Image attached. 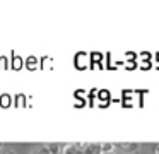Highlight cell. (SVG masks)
<instances>
[{
  "mask_svg": "<svg viewBox=\"0 0 159 154\" xmlns=\"http://www.w3.org/2000/svg\"><path fill=\"white\" fill-rule=\"evenodd\" d=\"M103 154H115V151H110V152H103Z\"/></svg>",
  "mask_w": 159,
  "mask_h": 154,
  "instance_id": "cell-7",
  "label": "cell"
},
{
  "mask_svg": "<svg viewBox=\"0 0 159 154\" xmlns=\"http://www.w3.org/2000/svg\"><path fill=\"white\" fill-rule=\"evenodd\" d=\"M80 154H103V144L101 142H80L77 144Z\"/></svg>",
  "mask_w": 159,
  "mask_h": 154,
  "instance_id": "cell-1",
  "label": "cell"
},
{
  "mask_svg": "<svg viewBox=\"0 0 159 154\" xmlns=\"http://www.w3.org/2000/svg\"><path fill=\"white\" fill-rule=\"evenodd\" d=\"M46 147L50 149V152H52V154H62L63 152V147H65V146H60V144L53 142V144H46Z\"/></svg>",
  "mask_w": 159,
  "mask_h": 154,
  "instance_id": "cell-3",
  "label": "cell"
},
{
  "mask_svg": "<svg viewBox=\"0 0 159 154\" xmlns=\"http://www.w3.org/2000/svg\"><path fill=\"white\" fill-rule=\"evenodd\" d=\"M2 149H4V144H2V142H0V151H2Z\"/></svg>",
  "mask_w": 159,
  "mask_h": 154,
  "instance_id": "cell-8",
  "label": "cell"
},
{
  "mask_svg": "<svg viewBox=\"0 0 159 154\" xmlns=\"http://www.w3.org/2000/svg\"><path fill=\"white\" fill-rule=\"evenodd\" d=\"M116 147H120V149H123L125 152H135V151L140 147V144L139 142H118L116 144Z\"/></svg>",
  "mask_w": 159,
  "mask_h": 154,
  "instance_id": "cell-2",
  "label": "cell"
},
{
  "mask_svg": "<svg viewBox=\"0 0 159 154\" xmlns=\"http://www.w3.org/2000/svg\"><path fill=\"white\" fill-rule=\"evenodd\" d=\"M154 154H159V144H157V146H154Z\"/></svg>",
  "mask_w": 159,
  "mask_h": 154,
  "instance_id": "cell-6",
  "label": "cell"
},
{
  "mask_svg": "<svg viewBox=\"0 0 159 154\" xmlns=\"http://www.w3.org/2000/svg\"><path fill=\"white\" fill-rule=\"evenodd\" d=\"M0 154H17V152H16L14 149H2V151H0Z\"/></svg>",
  "mask_w": 159,
  "mask_h": 154,
  "instance_id": "cell-5",
  "label": "cell"
},
{
  "mask_svg": "<svg viewBox=\"0 0 159 154\" xmlns=\"http://www.w3.org/2000/svg\"><path fill=\"white\" fill-rule=\"evenodd\" d=\"M33 154H52V152H50V149L46 146H43V147H38L36 151H33Z\"/></svg>",
  "mask_w": 159,
  "mask_h": 154,
  "instance_id": "cell-4",
  "label": "cell"
}]
</instances>
